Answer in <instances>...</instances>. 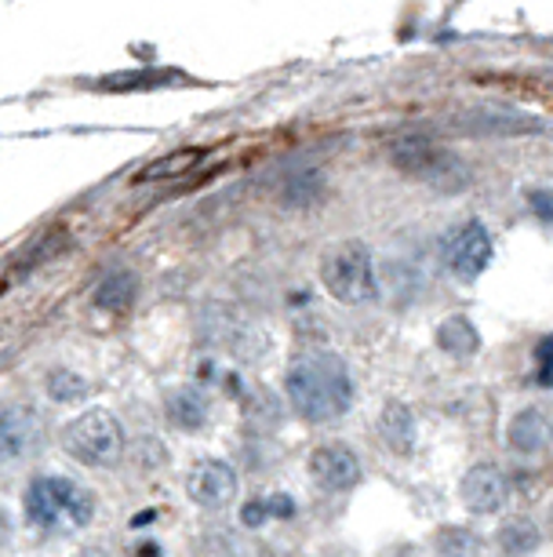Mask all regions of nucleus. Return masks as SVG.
<instances>
[{
  "instance_id": "nucleus-1",
  "label": "nucleus",
  "mask_w": 553,
  "mask_h": 557,
  "mask_svg": "<svg viewBox=\"0 0 553 557\" xmlns=\"http://www.w3.org/2000/svg\"><path fill=\"white\" fill-rule=\"evenodd\" d=\"M285 394L296 416L306 423H331V419L347 416L353 405L350 368L331 350H302L288 364Z\"/></svg>"
},
{
  "instance_id": "nucleus-2",
  "label": "nucleus",
  "mask_w": 553,
  "mask_h": 557,
  "mask_svg": "<svg viewBox=\"0 0 553 557\" xmlns=\"http://www.w3.org/2000/svg\"><path fill=\"white\" fill-rule=\"evenodd\" d=\"M26 521L40 532H73L96 518V496L80 481L45 474L34 478L23 492Z\"/></svg>"
},
{
  "instance_id": "nucleus-3",
  "label": "nucleus",
  "mask_w": 553,
  "mask_h": 557,
  "mask_svg": "<svg viewBox=\"0 0 553 557\" xmlns=\"http://www.w3.org/2000/svg\"><path fill=\"white\" fill-rule=\"evenodd\" d=\"M321 281H325L328 296L347 302V307H361V302H372L379 296L372 248L361 245V240H342V245L328 248L325 262H321Z\"/></svg>"
},
{
  "instance_id": "nucleus-4",
  "label": "nucleus",
  "mask_w": 553,
  "mask_h": 557,
  "mask_svg": "<svg viewBox=\"0 0 553 557\" xmlns=\"http://www.w3.org/2000/svg\"><path fill=\"white\" fill-rule=\"evenodd\" d=\"M393 153V164L401 168L404 175L419 178V183H430L437 190H463L469 183V172L466 164L458 161L452 150H444L441 143H433L430 135H404L390 146Z\"/></svg>"
},
{
  "instance_id": "nucleus-5",
  "label": "nucleus",
  "mask_w": 553,
  "mask_h": 557,
  "mask_svg": "<svg viewBox=\"0 0 553 557\" xmlns=\"http://www.w3.org/2000/svg\"><path fill=\"white\" fill-rule=\"evenodd\" d=\"M62 448L85 467H117L124 459V430L106 408H88L62 430Z\"/></svg>"
},
{
  "instance_id": "nucleus-6",
  "label": "nucleus",
  "mask_w": 553,
  "mask_h": 557,
  "mask_svg": "<svg viewBox=\"0 0 553 557\" xmlns=\"http://www.w3.org/2000/svg\"><path fill=\"white\" fill-rule=\"evenodd\" d=\"M201 343L237 357V361H255L266 350L263 332L234 307H208L201 313Z\"/></svg>"
},
{
  "instance_id": "nucleus-7",
  "label": "nucleus",
  "mask_w": 553,
  "mask_h": 557,
  "mask_svg": "<svg viewBox=\"0 0 553 557\" xmlns=\"http://www.w3.org/2000/svg\"><path fill=\"white\" fill-rule=\"evenodd\" d=\"M48 430L37 408L29 405H0V467L29 462L45 448Z\"/></svg>"
},
{
  "instance_id": "nucleus-8",
  "label": "nucleus",
  "mask_w": 553,
  "mask_h": 557,
  "mask_svg": "<svg viewBox=\"0 0 553 557\" xmlns=\"http://www.w3.org/2000/svg\"><path fill=\"white\" fill-rule=\"evenodd\" d=\"M237 470L229 467L226 459H197L190 470H186V492L197 507L204 510H223L237 499Z\"/></svg>"
},
{
  "instance_id": "nucleus-9",
  "label": "nucleus",
  "mask_w": 553,
  "mask_h": 557,
  "mask_svg": "<svg viewBox=\"0 0 553 557\" xmlns=\"http://www.w3.org/2000/svg\"><path fill=\"white\" fill-rule=\"evenodd\" d=\"M310 478L325 492H350L361 485V459L342 441H328L310 451Z\"/></svg>"
},
{
  "instance_id": "nucleus-10",
  "label": "nucleus",
  "mask_w": 553,
  "mask_h": 557,
  "mask_svg": "<svg viewBox=\"0 0 553 557\" xmlns=\"http://www.w3.org/2000/svg\"><path fill=\"white\" fill-rule=\"evenodd\" d=\"M444 259H448V270L455 273L463 285L469 281H477L485 273V267L492 262V237H488V230L477 223V219H469L452 234L444 248Z\"/></svg>"
},
{
  "instance_id": "nucleus-11",
  "label": "nucleus",
  "mask_w": 553,
  "mask_h": 557,
  "mask_svg": "<svg viewBox=\"0 0 553 557\" xmlns=\"http://www.w3.org/2000/svg\"><path fill=\"white\" fill-rule=\"evenodd\" d=\"M458 496H463L469 513H499L510 499V481L492 462H477V467H469L463 474Z\"/></svg>"
},
{
  "instance_id": "nucleus-12",
  "label": "nucleus",
  "mask_w": 553,
  "mask_h": 557,
  "mask_svg": "<svg viewBox=\"0 0 553 557\" xmlns=\"http://www.w3.org/2000/svg\"><path fill=\"white\" fill-rule=\"evenodd\" d=\"M506 441H510V448L520 451V456H539V451H546L550 448V416L536 405L520 408V412L510 419Z\"/></svg>"
},
{
  "instance_id": "nucleus-13",
  "label": "nucleus",
  "mask_w": 553,
  "mask_h": 557,
  "mask_svg": "<svg viewBox=\"0 0 553 557\" xmlns=\"http://www.w3.org/2000/svg\"><path fill=\"white\" fill-rule=\"evenodd\" d=\"M164 416H168V423L175 430H183V434H197V430H204L208 423V397L197 391V386H179V391H172L168 401H164Z\"/></svg>"
},
{
  "instance_id": "nucleus-14",
  "label": "nucleus",
  "mask_w": 553,
  "mask_h": 557,
  "mask_svg": "<svg viewBox=\"0 0 553 557\" xmlns=\"http://www.w3.org/2000/svg\"><path fill=\"white\" fill-rule=\"evenodd\" d=\"M379 434H382L386 445L398 451V456H412V448H415V416H412V408L401 405V401L386 405L382 416H379Z\"/></svg>"
},
{
  "instance_id": "nucleus-15",
  "label": "nucleus",
  "mask_w": 553,
  "mask_h": 557,
  "mask_svg": "<svg viewBox=\"0 0 553 557\" xmlns=\"http://www.w3.org/2000/svg\"><path fill=\"white\" fill-rule=\"evenodd\" d=\"M495 546L503 557H531L542 546V532L536 521L528 518H510L499 524L495 532Z\"/></svg>"
},
{
  "instance_id": "nucleus-16",
  "label": "nucleus",
  "mask_w": 553,
  "mask_h": 557,
  "mask_svg": "<svg viewBox=\"0 0 553 557\" xmlns=\"http://www.w3.org/2000/svg\"><path fill=\"white\" fill-rule=\"evenodd\" d=\"M208 157V150H201V146H190V150H175L168 157H161V161H153L150 168H142L139 175H135V183H164V178H175V175H186L193 172L197 164H201Z\"/></svg>"
},
{
  "instance_id": "nucleus-17",
  "label": "nucleus",
  "mask_w": 553,
  "mask_h": 557,
  "mask_svg": "<svg viewBox=\"0 0 553 557\" xmlns=\"http://www.w3.org/2000/svg\"><path fill=\"white\" fill-rule=\"evenodd\" d=\"M135 292H139V281H135V273L117 270V273H110V277L96 288V307L110 310V313H121V310H128L131 302H135Z\"/></svg>"
},
{
  "instance_id": "nucleus-18",
  "label": "nucleus",
  "mask_w": 553,
  "mask_h": 557,
  "mask_svg": "<svg viewBox=\"0 0 553 557\" xmlns=\"http://www.w3.org/2000/svg\"><path fill=\"white\" fill-rule=\"evenodd\" d=\"M437 346L452 357H474L481 350V335L466 318H448L441 329H437Z\"/></svg>"
},
{
  "instance_id": "nucleus-19",
  "label": "nucleus",
  "mask_w": 553,
  "mask_h": 557,
  "mask_svg": "<svg viewBox=\"0 0 553 557\" xmlns=\"http://www.w3.org/2000/svg\"><path fill=\"white\" fill-rule=\"evenodd\" d=\"M183 73L179 70H139V73H117V77L102 81V91H153V88H168V84H179Z\"/></svg>"
},
{
  "instance_id": "nucleus-20",
  "label": "nucleus",
  "mask_w": 553,
  "mask_h": 557,
  "mask_svg": "<svg viewBox=\"0 0 553 557\" xmlns=\"http://www.w3.org/2000/svg\"><path fill=\"white\" fill-rule=\"evenodd\" d=\"M70 245V234L66 230H51V234L40 240V245H34V248H26L23 256H18V262L12 270H8V285H18V277H26L29 270L37 267V262H48V259H55L62 248Z\"/></svg>"
},
{
  "instance_id": "nucleus-21",
  "label": "nucleus",
  "mask_w": 553,
  "mask_h": 557,
  "mask_svg": "<svg viewBox=\"0 0 553 557\" xmlns=\"http://www.w3.org/2000/svg\"><path fill=\"white\" fill-rule=\"evenodd\" d=\"M437 557H485L481 535L469 529H441L437 532Z\"/></svg>"
},
{
  "instance_id": "nucleus-22",
  "label": "nucleus",
  "mask_w": 553,
  "mask_h": 557,
  "mask_svg": "<svg viewBox=\"0 0 553 557\" xmlns=\"http://www.w3.org/2000/svg\"><path fill=\"white\" fill-rule=\"evenodd\" d=\"M197 557H248L244 543L229 529H204L201 540L193 546Z\"/></svg>"
},
{
  "instance_id": "nucleus-23",
  "label": "nucleus",
  "mask_w": 553,
  "mask_h": 557,
  "mask_svg": "<svg viewBox=\"0 0 553 557\" xmlns=\"http://www.w3.org/2000/svg\"><path fill=\"white\" fill-rule=\"evenodd\" d=\"M321 197H325V178H321V172H299L285 183V205L291 208L317 205Z\"/></svg>"
},
{
  "instance_id": "nucleus-24",
  "label": "nucleus",
  "mask_w": 553,
  "mask_h": 557,
  "mask_svg": "<svg viewBox=\"0 0 553 557\" xmlns=\"http://www.w3.org/2000/svg\"><path fill=\"white\" fill-rule=\"evenodd\" d=\"M48 397L51 401H80V397H88V383L70 368H55V372H48Z\"/></svg>"
},
{
  "instance_id": "nucleus-25",
  "label": "nucleus",
  "mask_w": 553,
  "mask_h": 557,
  "mask_svg": "<svg viewBox=\"0 0 553 557\" xmlns=\"http://www.w3.org/2000/svg\"><path fill=\"white\" fill-rule=\"evenodd\" d=\"M550 335H542L539 339V383L550 386Z\"/></svg>"
},
{
  "instance_id": "nucleus-26",
  "label": "nucleus",
  "mask_w": 553,
  "mask_h": 557,
  "mask_svg": "<svg viewBox=\"0 0 553 557\" xmlns=\"http://www.w3.org/2000/svg\"><path fill=\"white\" fill-rule=\"evenodd\" d=\"M539 205V219L542 223H550V194L546 190H539V194H531V208Z\"/></svg>"
},
{
  "instance_id": "nucleus-27",
  "label": "nucleus",
  "mask_w": 553,
  "mask_h": 557,
  "mask_svg": "<svg viewBox=\"0 0 553 557\" xmlns=\"http://www.w3.org/2000/svg\"><path fill=\"white\" fill-rule=\"evenodd\" d=\"M73 557H110V554L102 550V546H85V550H77Z\"/></svg>"
}]
</instances>
